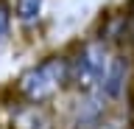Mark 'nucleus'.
I'll return each instance as SVG.
<instances>
[{
  "label": "nucleus",
  "mask_w": 134,
  "mask_h": 129,
  "mask_svg": "<svg viewBox=\"0 0 134 129\" xmlns=\"http://www.w3.org/2000/svg\"><path fill=\"white\" fill-rule=\"evenodd\" d=\"M67 87H70V56L67 53H50V56L34 62L28 70L20 73L14 90L25 104L45 107L53 98H59Z\"/></svg>",
  "instance_id": "nucleus-1"
},
{
  "label": "nucleus",
  "mask_w": 134,
  "mask_h": 129,
  "mask_svg": "<svg viewBox=\"0 0 134 129\" xmlns=\"http://www.w3.org/2000/svg\"><path fill=\"white\" fill-rule=\"evenodd\" d=\"M117 48L106 42V39H87L75 48L70 56V90L75 95H92L100 93V87L106 81V73L112 68V59H115Z\"/></svg>",
  "instance_id": "nucleus-2"
},
{
  "label": "nucleus",
  "mask_w": 134,
  "mask_h": 129,
  "mask_svg": "<svg viewBox=\"0 0 134 129\" xmlns=\"http://www.w3.org/2000/svg\"><path fill=\"white\" fill-rule=\"evenodd\" d=\"M134 79V53L131 51H117L115 59H112V68L106 73V81L100 87V95L106 101L117 104L129 95V87H131Z\"/></svg>",
  "instance_id": "nucleus-3"
},
{
  "label": "nucleus",
  "mask_w": 134,
  "mask_h": 129,
  "mask_svg": "<svg viewBox=\"0 0 134 129\" xmlns=\"http://www.w3.org/2000/svg\"><path fill=\"white\" fill-rule=\"evenodd\" d=\"M112 101H106L100 93L92 95H78V101L73 104V126L75 129H100L106 121V112Z\"/></svg>",
  "instance_id": "nucleus-4"
},
{
  "label": "nucleus",
  "mask_w": 134,
  "mask_h": 129,
  "mask_svg": "<svg viewBox=\"0 0 134 129\" xmlns=\"http://www.w3.org/2000/svg\"><path fill=\"white\" fill-rule=\"evenodd\" d=\"M42 6H45V0H17L14 3V17L20 20L23 25H31V23L39 20Z\"/></svg>",
  "instance_id": "nucleus-5"
},
{
  "label": "nucleus",
  "mask_w": 134,
  "mask_h": 129,
  "mask_svg": "<svg viewBox=\"0 0 134 129\" xmlns=\"http://www.w3.org/2000/svg\"><path fill=\"white\" fill-rule=\"evenodd\" d=\"M123 20H126V51L134 53V0H129V3H126Z\"/></svg>",
  "instance_id": "nucleus-6"
},
{
  "label": "nucleus",
  "mask_w": 134,
  "mask_h": 129,
  "mask_svg": "<svg viewBox=\"0 0 134 129\" xmlns=\"http://www.w3.org/2000/svg\"><path fill=\"white\" fill-rule=\"evenodd\" d=\"M8 28H11V9L6 0H0V39L8 34Z\"/></svg>",
  "instance_id": "nucleus-7"
}]
</instances>
